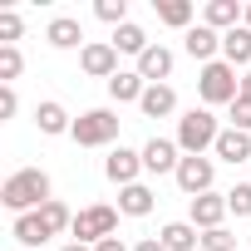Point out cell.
Here are the masks:
<instances>
[{
	"mask_svg": "<svg viewBox=\"0 0 251 251\" xmlns=\"http://www.w3.org/2000/svg\"><path fill=\"white\" fill-rule=\"evenodd\" d=\"M0 202H5L10 217H25V212H40L50 202V173L45 168H15L0 187Z\"/></svg>",
	"mask_w": 251,
	"mask_h": 251,
	"instance_id": "obj_1",
	"label": "cell"
},
{
	"mask_svg": "<svg viewBox=\"0 0 251 251\" xmlns=\"http://www.w3.org/2000/svg\"><path fill=\"white\" fill-rule=\"evenodd\" d=\"M197 99H202V108H231V103L241 99V79H236V69H231L226 59L202 64V69H197Z\"/></svg>",
	"mask_w": 251,
	"mask_h": 251,
	"instance_id": "obj_2",
	"label": "cell"
},
{
	"mask_svg": "<svg viewBox=\"0 0 251 251\" xmlns=\"http://www.w3.org/2000/svg\"><path fill=\"white\" fill-rule=\"evenodd\" d=\"M217 138H222V123H217V113H212V108H187V113L177 118V148H182L187 158L212 153V148H217Z\"/></svg>",
	"mask_w": 251,
	"mask_h": 251,
	"instance_id": "obj_3",
	"label": "cell"
},
{
	"mask_svg": "<svg viewBox=\"0 0 251 251\" xmlns=\"http://www.w3.org/2000/svg\"><path fill=\"white\" fill-rule=\"evenodd\" d=\"M118 207H108V202H94V207H84V212H74V226H69V236L74 241H84V246H99V241H108V236H118Z\"/></svg>",
	"mask_w": 251,
	"mask_h": 251,
	"instance_id": "obj_4",
	"label": "cell"
},
{
	"mask_svg": "<svg viewBox=\"0 0 251 251\" xmlns=\"http://www.w3.org/2000/svg\"><path fill=\"white\" fill-rule=\"evenodd\" d=\"M118 113L113 108H84L79 118H74V128H69V138L79 143V148H108L113 138H118Z\"/></svg>",
	"mask_w": 251,
	"mask_h": 251,
	"instance_id": "obj_5",
	"label": "cell"
},
{
	"mask_svg": "<svg viewBox=\"0 0 251 251\" xmlns=\"http://www.w3.org/2000/svg\"><path fill=\"white\" fill-rule=\"evenodd\" d=\"M173 177H177V187H182L187 202H192V197L212 192V182H217V158H207V153H202V158H187V153H182V163H177Z\"/></svg>",
	"mask_w": 251,
	"mask_h": 251,
	"instance_id": "obj_6",
	"label": "cell"
},
{
	"mask_svg": "<svg viewBox=\"0 0 251 251\" xmlns=\"http://www.w3.org/2000/svg\"><path fill=\"white\" fill-rule=\"evenodd\" d=\"M138 173H143V148H123V143H118V148L103 158V177H108L113 187H133Z\"/></svg>",
	"mask_w": 251,
	"mask_h": 251,
	"instance_id": "obj_7",
	"label": "cell"
},
{
	"mask_svg": "<svg viewBox=\"0 0 251 251\" xmlns=\"http://www.w3.org/2000/svg\"><path fill=\"white\" fill-rule=\"evenodd\" d=\"M226 192H202V197H192L187 202V222L197 226V231H217L222 222H226Z\"/></svg>",
	"mask_w": 251,
	"mask_h": 251,
	"instance_id": "obj_8",
	"label": "cell"
},
{
	"mask_svg": "<svg viewBox=\"0 0 251 251\" xmlns=\"http://www.w3.org/2000/svg\"><path fill=\"white\" fill-rule=\"evenodd\" d=\"M79 69H84L89 79H113V74H118V50H113L108 40H89V45L79 50Z\"/></svg>",
	"mask_w": 251,
	"mask_h": 251,
	"instance_id": "obj_9",
	"label": "cell"
},
{
	"mask_svg": "<svg viewBox=\"0 0 251 251\" xmlns=\"http://www.w3.org/2000/svg\"><path fill=\"white\" fill-rule=\"evenodd\" d=\"M177 163H182V148H177V138H148L143 143V173H177Z\"/></svg>",
	"mask_w": 251,
	"mask_h": 251,
	"instance_id": "obj_10",
	"label": "cell"
},
{
	"mask_svg": "<svg viewBox=\"0 0 251 251\" xmlns=\"http://www.w3.org/2000/svg\"><path fill=\"white\" fill-rule=\"evenodd\" d=\"M182 50H187L197 64H212V59H222V35H217L212 25H202V20H197V25L182 35Z\"/></svg>",
	"mask_w": 251,
	"mask_h": 251,
	"instance_id": "obj_11",
	"label": "cell"
},
{
	"mask_svg": "<svg viewBox=\"0 0 251 251\" xmlns=\"http://www.w3.org/2000/svg\"><path fill=\"white\" fill-rule=\"evenodd\" d=\"M35 128H40L45 138H59V133L74 128V118H69V108H64L59 99H45V103H35Z\"/></svg>",
	"mask_w": 251,
	"mask_h": 251,
	"instance_id": "obj_12",
	"label": "cell"
},
{
	"mask_svg": "<svg viewBox=\"0 0 251 251\" xmlns=\"http://www.w3.org/2000/svg\"><path fill=\"white\" fill-rule=\"evenodd\" d=\"M173 64H177V59H173L168 45H148L143 59H138V74H143L148 84H168V79H173Z\"/></svg>",
	"mask_w": 251,
	"mask_h": 251,
	"instance_id": "obj_13",
	"label": "cell"
},
{
	"mask_svg": "<svg viewBox=\"0 0 251 251\" xmlns=\"http://www.w3.org/2000/svg\"><path fill=\"white\" fill-rule=\"evenodd\" d=\"M143 94H148V79H143L138 69H118V74L108 79V99H113V103H143Z\"/></svg>",
	"mask_w": 251,
	"mask_h": 251,
	"instance_id": "obj_14",
	"label": "cell"
},
{
	"mask_svg": "<svg viewBox=\"0 0 251 251\" xmlns=\"http://www.w3.org/2000/svg\"><path fill=\"white\" fill-rule=\"evenodd\" d=\"M241 15H246V5H236V0H207V5H202V25H212L217 35L236 30Z\"/></svg>",
	"mask_w": 251,
	"mask_h": 251,
	"instance_id": "obj_15",
	"label": "cell"
},
{
	"mask_svg": "<svg viewBox=\"0 0 251 251\" xmlns=\"http://www.w3.org/2000/svg\"><path fill=\"white\" fill-rule=\"evenodd\" d=\"M45 40H50L54 50H84V45H89V40H84V25H79L74 15H54L50 30H45Z\"/></svg>",
	"mask_w": 251,
	"mask_h": 251,
	"instance_id": "obj_16",
	"label": "cell"
},
{
	"mask_svg": "<svg viewBox=\"0 0 251 251\" xmlns=\"http://www.w3.org/2000/svg\"><path fill=\"white\" fill-rule=\"evenodd\" d=\"M212 158L217 163H251V133H236V128H222V138H217V148H212Z\"/></svg>",
	"mask_w": 251,
	"mask_h": 251,
	"instance_id": "obj_17",
	"label": "cell"
},
{
	"mask_svg": "<svg viewBox=\"0 0 251 251\" xmlns=\"http://www.w3.org/2000/svg\"><path fill=\"white\" fill-rule=\"evenodd\" d=\"M158 207V192L148 182H133V187H118V212L123 217H148Z\"/></svg>",
	"mask_w": 251,
	"mask_h": 251,
	"instance_id": "obj_18",
	"label": "cell"
},
{
	"mask_svg": "<svg viewBox=\"0 0 251 251\" xmlns=\"http://www.w3.org/2000/svg\"><path fill=\"white\" fill-rule=\"evenodd\" d=\"M138 113H143V118H168V113H177V89H173V84H148Z\"/></svg>",
	"mask_w": 251,
	"mask_h": 251,
	"instance_id": "obj_19",
	"label": "cell"
},
{
	"mask_svg": "<svg viewBox=\"0 0 251 251\" xmlns=\"http://www.w3.org/2000/svg\"><path fill=\"white\" fill-rule=\"evenodd\" d=\"M222 59L231 69H251V30L246 25H236V30L222 35Z\"/></svg>",
	"mask_w": 251,
	"mask_h": 251,
	"instance_id": "obj_20",
	"label": "cell"
},
{
	"mask_svg": "<svg viewBox=\"0 0 251 251\" xmlns=\"http://www.w3.org/2000/svg\"><path fill=\"white\" fill-rule=\"evenodd\" d=\"M10 236H15L20 246H30V251H35V246H45V241H50V226L40 222V212H25V217H15V222H10Z\"/></svg>",
	"mask_w": 251,
	"mask_h": 251,
	"instance_id": "obj_21",
	"label": "cell"
},
{
	"mask_svg": "<svg viewBox=\"0 0 251 251\" xmlns=\"http://www.w3.org/2000/svg\"><path fill=\"white\" fill-rule=\"evenodd\" d=\"M158 241H163L168 251H197V246H202V231H197L192 222H168V226L158 231Z\"/></svg>",
	"mask_w": 251,
	"mask_h": 251,
	"instance_id": "obj_22",
	"label": "cell"
},
{
	"mask_svg": "<svg viewBox=\"0 0 251 251\" xmlns=\"http://www.w3.org/2000/svg\"><path fill=\"white\" fill-rule=\"evenodd\" d=\"M153 10H158V20H163L168 30H182V35L192 30V15H197L192 0H153Z\"/></svg>",
	"mask_w": 251,
	"mask_h": 251,
	"instance_id": "obj_23",
	"label": "cell"
},
{
	"mask_svg": "<svg viewBox=\"0 0 251 251\" xmlns=\"http://www.w3.org/2000/svg\"><path fill=\"white\" fill-rule=\"evenodd\" d=\"M108 45H113L118 54H133V59H143V50H148L153 40H148V30H143V25H133V20H128V25H118V30H113V40H108Z\"/></svg>",
	"mask_w": 251,
	"mask_h": 251,
	"instance_id": "obj_24",
	"label": "cell"
},
{
	"mask_svg": "<svg viewBox=\"0 0 251 251\" xmlns=\"http://www.w3.org/2000/svg\"><path fill=\"white\" fill-rule=\"evenodd\" d=\"M40 222L50 226V236H64V231L74 226V212H69V207H64L59 197H50V202L40 207Z\"/></svg>",
	"mask_w": 251,
	"mask_h": 251,
	"instance_id": "obj_25",
	"label": "cell"
},
{
	"mask_svg": "<svg viewBox=\"0 0 251 251\" xmlns=\"http://www.w3.org/2000/svg\"><path fill=\"white\" fill-rule=\"evenodd\" d=\"M20 69H25L20 45H0V84H15V79H20Z\"/></svg>",
	"mask_w": 251,
	"mask_h": 251,
	"instance_id": "obj_26",
	"label": "cell"
},
{
	"mask_svg": "<svg viewBox=\"0 0 251 251\" xmlns=\"http://www.w3.org/2000/svg\"><path fill=\"white\" fill-rule=\"evenodd\" d=\"M94 15L103 20V25H128V0H99V5H94Z\"/></svg>",
	"mask_w": 251,
	"mask_h": 251,
	"instance_id": "obj_27",
	"label": "cell"
},
{
	"mask_svg": "<svg viewBox=\"0 0 251 251\" xmlns=\"http://www.w3.org/2000/svg\"><path fill=\"white\" fill-rule=\"evenodd\" d=\"M202 251H236V231H226V226L202 231Z\"/></svg>",
	"mask_w": 251,
	"mask_h": 251,
	"instance_id": "obj_28",
	"label": "cell"
},
{
	"mask_svg": "<svg viewBox=\"0 0 251 251\" xmlns=\"http://www.w3.org/2000/svg\"><path fill=\"white\" fill-rule=\"evenodd\" d=\"M226 207H231V217H251V182H236L226 192Z\"/></svg>",
	"mask_w": 251,
	"mask_h": 251,
	"instance_id": "obj_29",
	"label": "cell"
},
{
	"mask_svg": "<svg viewBox=\"0 0 251 251\" xmlns=\"http://www.w3.org/2000/svg\"><path fill=\"white\" fill-rule=\"evenodd\" d=\"M20 30H25V20H20L15 10H0V45H15Z\"/></svg>",
	"mask_w": 251,
	"mask_h": 251,
	"instance_id": "obj_30",
	"label": "cell"
},
{
	"mask_svg": "<svg viewBox=\"0 0 251 251\" xmlns=\"http://www.w3.org/2000/svg\"><path fill=\"white\" fill-rule=\"evenodd\" d=\"M226 118H231L236 133H251V99H236V103L226 108Z\"/></svg>",
	"mask_w": 251,
	"mask_h": 251,
	"instance_id": "obj_31",
	"label": "cell"
},
{
	"mask_svg": "<svg viewBox=\"0 0 251 251\" xmlns=\"http://www.w3.org/2000/svg\"><path fill=\"white\" fill-rule=\"evenodd\" d=\"M15 108H20V94H15V84H0V123H5V118H15Z\"/></svg>",
	"mask_w": 251,
	"mask_h": 251,
	"instance_id": "obj_32",
	"label": "cell"
},
{
	"mask_svg": "<svg viewBox=\"0 0 251 251\" xmlns=\"http://www.w3.org/2000/svg\"><path fill=\"white\" fill-rule=\"evenodd\" d=\"M133 251H168V246H163L158 236H138V241H133Z\"/></svg>",
	"mask_w": 251,
	"mask_h": 251,
	"instance_id": "obj_33",
	"label": "cell"
},
{
	"mask_svg": "<svg viewBox=\"0 0 251 251\" xmlns=\"http://www.w3.org/2000/svg\"><path fill=\"white\" fill-rule=\"evenodd\" d=\"M94 251H133V246H123V241H118V236H108V241H99V246H94Z\"/></svg>",
	"mask_w": 251,
	"mask_h": 251,
	"instance_id": "obj_34",
	"label": "cell"
},
{
	"mask_svg": "<svg viewBox=\"0 0 251 251\" xmlns=\"http://www.w3.org/2000/svg\"><path fill=\"white\" fill-rule=\"evenodd\" d=\"M241 99H251V69L241 74Z\"/></svg>",
	"mask_w": 251,
	"mask_h": 251,
	"instance_id": "obj_35",
	"label": "cell"
},
{
	"mask_svg": "<svg viewBox=\"0 0 251 251\" xmlns=\"http://www.w3.org/2000/svg\"><path fill=\"white\" fill-rule=\"evenodd\" d=\"M59 251H94V246H84V241H64Z\"/></svg>",
	"mask_w": 251,
	"mask_h": 251,
	"instance_id": "obj_36",
	"label": "cell"
},
{
	"mask_svg": "<svg viewBox=\"0 0 251 251\" xmlns=\"http://www.w3.org/2000/svg\"><path fill=\"white\" fill-rule=\"evenodd\" d=\"M241 25H246V30H251V5H246V15H241Z\"/></svg>",
	"mask_w": 251,
	"mask_h": 251,
	"instance_id": "obj_37",
	"label": "cell"
}]
</instances>
